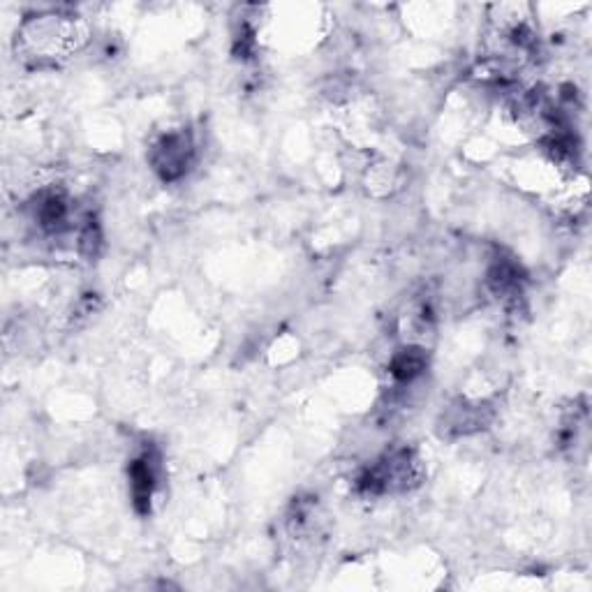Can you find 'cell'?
<instances>
[{"label":"cell","instance_id":"6da1fadb","mask_svg":"<svg viewBox=\"0 0 592 592\" xmlns=\"http://www.w3.org/2000/svg\"><path fill=\"white\" fill-rule=\"evenodd\" d=\"M88 28L74 14L47 12L24 21L17 35V51L37 65L70 58L86 47Z\"/></svg>","mask_w":592,"mask_h":592},{"label":"cell","instance_id":"277c9868","mask_svg":"<svg viewBox=\"0 0 592 592\" xmlns=\"http://www.w3.org/2000/svg\"><path fill=\"white\" fill-rule=\"evenodd\" d=\"M158 484V458L146 451L130 463V491L139 514L151 512V498Z\"/></svg>","mask_w":592,"mask_h":592},{"label":"cell","instance_id":"ba28073f","mask_svg":"<svg viewBox=\"0 0 592 592\" xmlns=\"http://www.w3.org/2000/svg\"><path fill=\"white\" fill-rule=\"evenodd\" d=\"M426 352L421 347H405L391 359V375L396 377L398 382H412L414 377H419L426 370Z\"/></svg>","mask_w":592,"mask_h":592},{"label":"cell","instance_id":"7a4b0ae2","mask_svg":"<svg viewBox=\"0 0 592 592\" xmlns=\"http://www.w3.org/2000/svg\"><path fill=\"white\" fill-rule=\"evenodd\" d=\"M424 477L426 470L417 451L410 447H401L387 451L373 465H368L357 479V488L359 493L382 498V495L414 491L424 481Z\"/></svg>","mask_w":592,"mask_h":592},{"label":"cell","instance_id":"3957f363","mask_svg":"<svg viewBox=\"0 0 592 592\" xmlns=\"http://www.w3.org/2000/svg\"><path fill=\"white\" fill-rule=\"evenodd\" d=\"M195 160V144L190 132L176 130L162 135L151 148V165L162 181H176L188 174Z\"/></svg>","mask_w":592,"mask_h":592},{"label":"cell","instance_id":"8992f818","mask_svg":"<svg viewBox=\"0 0 592 592\" xmlns=\"http://www.w3.org/2000/svg\"><path fill=\"white\" fill-rule=\"evenodd\" d=\"M35 220L40 222V227L47 229V232H61V229L68 227L70 202L65 199L63 192H42L35 204Z\"/></svg>","mask_w":592,"mask_h":592},{"label":"cell","instance_id":"52a82bcc","mask_svg":"<svg viewBox=\"0 0 592 592\" xmlns=\"http://www.w3.org/2000/svg\"><path fill=\"white\" fill-rule=\"evenodd\" d=\"M521 273H518V266L509 262V259H500L491 266L488 271V285L491 290L502 296V299H509V296L521 294Z\"/></svg>","mask_w":592,"mask_h":592},{"label":"cell","instance_id":"5b68a950","mask_svg":"<svg viewBox=\"0 0 592 592\" xmlns=\"http://www.w3.org/2000/svg\"><path fill=\"white\" fill-rule=\"evenodd\" d=\"M491 417L493 412L488 410V405L458 403L444 414V431L447 433L451 431L454 435H470L475 431H481V428H486Z\"/></svg>","mask_w":592,"mask_h":592}]
</instances>
